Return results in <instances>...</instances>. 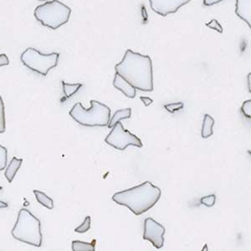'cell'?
I'll list each match as a JSON object with an SVG mask.
<instances>
[{"mask_svg":"<svg viewBox=\"0 0 251 251\" xmlns=\"http://www.w3.org/2000/svg\"><path fill=\"white\" fill-rule=\"evenodd\" d=\"M140 99L143 100V104H144L146 106H149V105H151V103L153 102L152 99L149 98V97H141Z\"/></svg>","mask_w":251,"mask_h":251,"instance_id":"27","label":"cell"},{"mask_svg":"<svg viewBox=\"0 0 251 251\" xmlns=\"http://www.w3.org/2000/svg\"><path fill=\"white\" fill-rule=\"evenodd\" d=\"M8 206H9L8 203L3 202V201H0V208H8Z\"/></svg>","mask_w":251,"mask_h":251,"instance_id":"28","label":"cell"},{"mask_svg":"<svg viewBox=\"0 0 251 251\" xmlns=\"http://www.w3.org/2000/svg\"><path fill=\"white\" fill-rule=\"evenodd\" d=\"M206 26H207L208 28H209V29L216 30V31L219 32L220 34H222L223 31H224L222 25H221L220 22H219L217 20H215V19L212 20L209 23L206 24Z\"/></svg>","mask_w":251,"mask_h":251,"instance_id":"23","label":"cell"},{"mask_svg":"<svg viewBox=\"0 0 251 251\" xmlns=\"http://www.w3.org/2000/svg\"><path fill=\"white\" fill-rule=\"evenodd\" d=\"M214 125V119L210 115L206 114L203 119V126H202V137L208 138L214 134L213 126Z\"/></svg>","mask_w":251,"mask_h":251,"instance_id":"14","label":"cell"},{"mask_svg":"<svg viewBox=\"0 0 251 251\" xmlns=\"http://www.w3.org/2000/svg\"><path fill=\"white\" fill-rule=\"evenodd\" d=\"M115 71L137 90L153 91L152 62L149 55L126 50L123 60L115 66Z\"/></svg>","mask_w":251,"mask_h":251,"instance_id":"1","label":"cell"},{"mask_svg":"<svg viewBox=\"0 0 251 251\" xmlns=\"http://www.w3.org/2000/svg\"><path fill=\"white\" fill-rule=\"evenodd\" d=\"M73 251H95V240L93 243L82 242L80 240L72 241Z\"/></svg>","mask_w":251,"mask_h":251,"instance_id":"16","label":"cell"},{"mask_svg":"<svg viewBox=\"0 0 251 251\" xmlns=\"http://www.w3.org/2000/svg\"><path fill=\"white\" fill-rule=\"evenodd\" d=\"M63 91L65 93L66 98L72 97L75 93L79 91V89L82 86V84L80 83H75V84H69V83L62 81Z\"/></svg>","mask_w":251,"mask_h":251,"instance_id":"17","label":"cell"},{"mask_svg":"<svg viewBox=\"0 0 251 251\" xmlns=\"http://www.w3.org/2000/svg\"><path fill=\"white\" fill-rule=\"evenodd\" d=\"M40 1H49V0H40Z\"/></svg>","mask_w":251,"mask_h":251,"instance_id":"30","label":"cell"},{"mask_svg":"<svg viewBox=\"0 0 251 251\" xmlns=\"http://www.w3.org/2000/svg\"><path fill=\"white\" fill-rule=\"evenodd\" d=\"M200 202L202 204L207 206V207H213L215 204V202H216V196L214 194L205 196V197H203L200 200Z\"/></svg>","mask_w":251,"mask_h":251,"instance_id":"21","label":"cell"},{"mask_svg":"<svg viewBox=\"0 0 251 251\" xmlns=\"http://www.w3.org/2000/svg\"><path fill=\"white\" fill-rule=\"evenodd\" d=\"M59 57V53L45 54L35 49L28 48L22 53L20 59L26 67L45 76L57 66Z\"/></svg>","mask_w":251,"mask_h":251,"instance_id":"6","label":"cell"},{"mask_svg":"<svg viewBox=\"0 0 251 251\" xmlns=\"http://www.w3.org/2000/svg\"><path fill=\"white\" fill-rule=\"evenodd\" d=\"M161 194L162 191L158 187L147 181L134 188L116 193L112 200L119 205L127 207L135 215L139 216L158 202Z\"/></svg>","mask_w":251,"mask_h":251,"instance_id":"2","label":"cell"},{"mask_svg":"<svg viewBox=\"0 0 251 251\" xmlns=\"http://www.w3.org/2000/svg\"><path fill=\"white\" fill-rule=\"evenodd\" d=\"M105 142L120 151L125 150L128 146H135L137 148H143V146L142 141L136 135L132 134L128 130L124 128L121 122H117L112 126V130L107 135Z\"/></svg>","mask_w":251,"mask_h":251,"instance_id":"7","label":"cell"},{"mask_svg":"<svg viewBox=\"0 0 251 251\" xmlns=\"http://www.w3.org/2000/svg\"><path fill=\"white\" fill-rule=\"evenodd\" d=\"M70 116L80 125L85 126H106L111 119V109L97 100H91V108L85 109L78 102L72 107Z\"/></svg>","mask_w":251,"mask_h":251,"instance_id":"4","label":"cell"},{"mask_svg":"<svg viewBox=\"0 0 251 251\" xmlns=\"http://www.w3.org/2000/svg\"><path fill=\"white\" fill-rule=\"evenodd\" d=\"M251 73L248 75V82H249V91L251 92Z\"/></svg>","mask_w":251,"mask_h":251,"instance_id":"29","label":"cell"},{"mask_svg":"<svg viewBox=\"0 0 251 251\" xmlns=\"http://www.w3.org/2000/svg\"><path fill=\"white\" fill-rule=\"evenodd\" d=\"M235 13L251 28V0H236Z\"/></svg>","mask_w":251,"mask_h":251,"instance_id":"11","label":"cell"},{"mask_svg":"<svg viewBox=\"0 0 251 251\" xmlns=\"http://www.w3.org/2000/svg\"><path fill=\"white\" fill-rule=\"evenodd\" d=\"M241 111L243 114L245 115L247 118H251V100H246L243 103Z\"/></svg>","mask_w":251,"mask_h":251,"instance_id":"24","label":"cell"},{"mask_svg":"<svg viewBox=\"0 0 251 251\" xmlns=\"http://www.w3.org/2000/svg\"><path fill=\"white\" fill-rule=\"evenodd\" d=\"M33 192H34L38 202L41 205H43L44 207H46L48 209H53L54 208V201L52 199L47 196L45 193L39 191V190H34Z\"/></svg>","mask_w":251,"mask_h":251,"instance_id":"15","label":"cell"},{"mask_svg":"<svg viewBox=\"0 0 251 251\" xmlns=\"http://www.w3.org/2000/svg\"><path fill=\"white\" fill-rule=\"evenodd\" d=\"M11 234L15 240L30 246L40 247L42 245L40 220L25 208H22L19 212L17 221Z\"/></svg>","mask_w":251,"mask_h":251,"instance_id":"3","label":"cell"},{"mask_svg":"<svg viewBox=\"0 0 251 251\" xmlns=\"http://www.w3.org/2000/svg\"><path fill=\"white\" fill-rule=\"evenodd\" d=\"M9 64V60L5 54H0V67L8 66Z\"/></svg>","mask_w":251,"mask_h":251,"instance_id":"25","label":"cell"},{"mask_svg":"<svg viewBox=\"0 0 251 251\" xmlns=\"http://www.w3.org/2000/svg\"><path fill=\"white\" fill-rule=\"evenodd\" d=\"M23 163V159L20 158L18 159L17 157H13L10 163H9V165L6 169L5 173H4V176H5L7 180L9 181V183H12L13 180L15 178V175L17 174V172L19 171V169H20V167L22 165Z\"/></svg>","mask_w":251,"mask_h":251,"instance_id":"12","label":"cell"},{"mask_svg":"<svg viewBox=\"0 0 251 251\" xmlns=\"http://www.w3.org/2000/svg\"><path fill=\"white\" fill-rule=\"evenodd\" d=\"M222 1L224 0H203V5L209 7V6H213L216 3H220Z\"/></svg>","mask_w":251,"mask_h":251,"instance_id":"26","label":"cell"},{"mask_svg":"<svg viewBox=\"0 0 251 251\" xmlns=\"http://www.w3.org/2000/svg\"><path fill=\"white\" fill-rule=\"evenodd\" d=\"M183 102H174L171 104H168L164 106V108L170 113H174L176 111H179L181 109H183Z\"/></svg>","mask_w":251,"mask_h":251,"instance_id":"22","label":"cell"},{"mask_svg":"<svg viewBox=\"0 0 251 251\" xmlns=\"http://www.w3.org/2000/svg\"><path fill=\"white\" fill-rule=\"evenodd\" d=\"M5 112H4V104L3 98L0 96V133L5 131Z\"/></svg>","mask_w":251,"mask_h":251,"instance_id":"18","label":"cell"},{"mask_svg":"<svg viewBox=\"0 0 251 251\" xmlns=\"http://www.w3.org/2000/svg\"><path fill=\"white\" fill-rule=\"evenodd\" d=\"M166 229L159 223L151 218L146 219L144 221V234L143 240H149L156 248H163L164 245V234Z\"/></svg>","mask_w":251,"mask_h":251,"instance_id":"8","label":"cell"},{"mask_svg":"<svg viewBox=\"0 0 251 251\" xmlns=\"http://www.w3.org/2000/svg\"><path fill=\"white\" fill-rule=\"evenodd\" d=\"M91 224H92V218L91 216H87L84 220V222L79 227L75 228V231L76 233H80V234L86 233L91 228Z\"/></svg>","mask_w":251,"mask_h":251,"instance_id":"20","label":"cell"},{"mask_svg":"<svg viewBox=\"0 0 251 251\" xmlns=\"http://www.w3.org/2000/svg\"><path fill=\"white\" fill-rule=\"evenodd\" d=\"M191 0H149L151 9L153 11L166 17L169 15L174 14L178 9L189 3Z\"/></svg>","mask_w":251,"mask_h":251,"instance_id":"9","label":"cell"},{"mask_svg":"<svg viewBox=\"0 0 251 251\" xmlns=\"http://www.w3.org/2000/svg\"><path fill=\"white\" fill-rule=\"evenodd\" d=\"M131 108L120 109V110H118V111L115 112L113 117H111L110 121H109L107 126H108L109 128H112V126H113L117 122H121V121L124 120V119H128V118L131 117Z\"/></svg>","mask_w":251,"mask_h":251,"instance_id":"13","label":"cell"},{"mask_svg":"<svg viewBox=\"0 0 251 251\" xmlns=\"http://www.w3.org/2000/svg\"><path fill=\"white\" fill-rule=\"evenodd\" d=\"M113 86L128 98H134L136 97L137 89L135 88L134 86H131L130 83L127 82L124 78L122 77L120 75L117 73L115 75Z\"/></svg>","mask_w":251,"mask_h":251,"instance_id":"10","label":"cell"},{"mask_svg":"<svg viewBox=\"0 0 251 251\" xmlns=\"http://www.w3.org/2000/svg\"><path fill=\"white\" fill-rule=\"evenodd\" d=\"M72 9L58 0H52L37 6L34 17L42 25L50 29H57L70 20Z\"/></svg>","mask_w":251,"mask_h":251,"instance_id":"5","label":"cell"},{"mask_svg":"<svg viewBox=\"0 0 251 251\" xmlns=\"http://www.w3.org/2000/svg\"><path fill=\"white\" fill-rule=\"evenodd\" d=\"M8 162V150L6 148L0 145V171L5 169Z\"/></svg>","mask_w":251,"mask_h":251,"instance_id":"19","label":"cell"}]
</instances>
